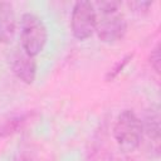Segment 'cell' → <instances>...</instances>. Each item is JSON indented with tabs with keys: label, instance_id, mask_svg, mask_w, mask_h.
I'll list each match as a JSON object with an SVG mask.
<instances>
[{
	"label": "cell",
	"instance_id": "obj_1",
	"mask_svg": "<svg viewBox=\"0 0 161 161\" xmlns=\"http://www.w3.org/2000/svg\"><path fill=\"white\" fill-rule=\"evenodd\" d=\"M97 11L96 34L102 43L113 44L123 39L127 31V21L119 11L121 1H98L93 3Z\"/></svg>",
	"mask_w": 161,
	"mask_h": 161
},
{
	"label": "cell",
	"instance_id": "obj_2",
	"mask_svg": "<svg viewBox=\"0 0 161 161\" xmlns=\"http://www.w3.org/2000/svg\"><path fill=\"white\" fill-rule=\"evenodd\" d=\"M113 137L122 152L131 153L136 151L143 137L142 119L132 109L122 111L114 121Z\"/></svg>",
	"mask_w": 161,
	"mask_h": 161
},
{
	"label": "cell",
	"instance_id": "obj_3",
	"mask_svg": "<svg viewBox=\"0 0 161 161\" xmlns=\"http://www.w3.org/2000/svg\"><path fill=\"white\" fill-rule=\"evenodd\" d=\"M48 30L42 20L34 13H25L20 18V44L21 49L30 57H36L45 47Z\"/></svg>",
	"mask_w": 161,
	"mask_h": 161
},
{
	"label": "cell",
	"instance_id": "obj_4",
	"mask_svg": "<svg viewBox=\"0 0 161 161\" xmlns=\"http://www.w3.org/2000/svg\"><path fill=\"white\" fill-rule=\"evenodd\" d=\"M97 11L93 3L80 0L74 3L70 14V30L77 40H87L96 33Z\"/></svg>",
	"mask_w": 161,
	"mask_h": 161
},
{
	"label": "cell",
	"instance_id": "obj_5",
	"mask_svg": "<svg viewBox=\"0 0 161 161\" xmlns=\"http://www.w3.org/2000/svg\"><path fill=\"white\" fill-rule=\"evenodd\" d=\"M10 69L14 75L25 84H33L36 77V62L21 48H15L9 57Z\"/></svg>",
	"mask_w": 161,
	"mask_h": 161
},
{
	"label": "cell",
	"instance_id": "obj_6",
	"mask_svg": "<svg viewBox=\"0 0 161 161\" xmlns=\"http://www.w3.org/2000/svg\"><path fill=\"white\" fill-rule=\"evenodd\" d=\"M16 31L14 6L9 1H0V43L9 44Z\"/></svg>",
	"mask_w": 161,
	"mask_h": 161
},
{
	"label": "cell",
	"instance_id": "obj_7",
	"mask_svg": "<svg viewBox=\"0 0 161 161\" xmlns=\"http://www.w3.org/2000/svg\"><path fill=\"white\" fill-rule=\"evenodd\" d=\"M35 112H24L19 114L6 116L0 119V138L9 137L18 133L28 126V123L34 118Z\"/></svg>",
	"mask_w": 161,
	"mask_h": 161
},
{
	"label": "cell",
	"instance_id": "obj_8",
	"mask_svg": "<svg viewBox=\"0 0 161 161\" xmlns=\"http://www.w3.org/2000/svg\"><path fill=\"white\" fill-rule=\"evenodd\" d=\"M143 133H147L150 138H152L155 142H158L160 140V113L157 107H151V109L147 111L145 119L142 121Z\"/></svg>",
	"mask_w": 161,
	"mask_h": 161
},
{
	"label": "cell",
	"instance_id": "obj_9",
	"mask_svg": "<svg viewBox=\"0 0 161 161\" xmlns=\"http://www.w3.org/2000/svg\"><path fill=\"white\" fill-rule=\"evenodd\" d=\"M132 58H133V54L131 53V54H126L125 57H122L121 59H118L117 63L106 73L104 79H106L107 82H112L113 79H116V78L119 75V73H122V70L126 68V65L130 63V60H131Z\"/></svg>",
	"mask_w": 161,
	"mask_h": 161
},
{
	"label": "cell",
	"instance_id": "obj_10",
	"mask_svg": "<svg viewBox=\"0 0 161 161\" xmlns=\"http://www.w3.org/2000/svg\"><path fill=\"white\" fill-rule=\"evenodd\" d=\"M150 64L153 68V70L158 74L161 69V54H160V43L155 45V48L151 50L150 54Z\"/></svg>",
	"mask_w": 161,
	"mask_h": 161
},
{
	"label": "cell",
	"instance_id": "obj_11",
	"mask_svg": "<svg viewBox=\"0 0 161 161\" xmlns=\"http://www.w3.org/2000/svg\"><path fill=\"white\" fill-rule=\"evenodd\" d=\"M14 161H38V157H36V153L30 147H25L18 152Z\"/></svg>",
	"mask_w": 161,
	"mask_h": 161
},
{
	"label": "cell",
	"instance_id": "obj_12",
	"mask_svg": "<svg viewBox=\"0 0 161 161\" xmlns=\"http://www.w3.org/2000/svg\"><path fill=\"white\" fill-rule=\"evenodd\" d=\"M127 6L135 13H146L152 6V1H128Z\"/></svg>",
	"mask_w": 161,
	"mask_h": 161
}]
</instances>
